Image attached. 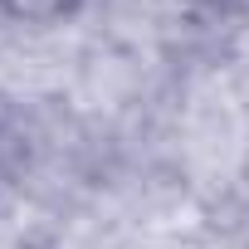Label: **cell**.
<instances>
[{"mask_svg":"<svg viewBox=\"0 0 249 249\" xmlns=\"http://www.w3.org/2000/svg\"><path fill=\"white\" fill-rule=\"evenodd\" d=\"M78 10H83V0H0V15H5V20L35 25V30L64 25V20H73Z\"/></svg>","mask_w":249,"mask_h":249,"instance_id":"cell-1","label":"cell"}]
</instances>
